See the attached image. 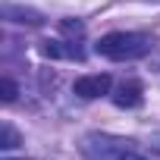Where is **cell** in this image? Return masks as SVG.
<instances>
[{
    "label": "cell",
    "instance_id": "cell-1",
    "mask_svg": "<svg viewBox=\"0 0 160 160\" xmlns=\"http://www.w3.org/2000/svg\"><path fill=\"white\" fill-rule=\"evenodd\" d=\"M94 50L101 57L119 60V63L122 60H138V57H144L151 50V38L148 35H138V32H110V35H104L94 44Z\"/></svg>",
    "mask_w": 160,
    "mask_h": 160
},
{
    "label": "cell",
    "instance_id": "cell-2",
    "mask_svg": "<svg viewBox=\"0 0 160 160\" xmlns=\"http://www.w3.org/2000/svg\"><path fill=\"white\" fill-rule=\"evenodd\" d=\"M110 75L107 72H98V75H82V78H75V85H72V91L78 94V98H85V101H94V98H104V94H110Z\"/></svg>",
    "mask_w": 160,
    "mask_h": 160
},
{
    "label": "cell",
    "instance_id": "cell-3",
    "mask_svg": "<svg viewBox=\"0 0 160 160\" xmlns=\"http://www.w3.org/2000/svg\"><path fill=\"white\" fill-rule=\"evenodd\" d=\"M113 104L116 107H138L141 104V88L135 82H122L116 88V94H113Z\"/></svg>",
    "mask_w": 160,
    "mask_h": 160
},
{
    "label": "cell",
    "instance_id": "cell-4",
    "mask_svg": "<svg viewBox=\"0 0 160 160\" xmlns=\"http://www.w3.org/2000/svg\"><path fill=\"white\" fill-rule=\"evenodd\" d=\"M3 16L13 22H22V25H41L44 22V16L38 10H25V7H3Z\"/></svg>",
    "mask_w": 160,
    "mask_h": 160
},
{
    "label": "cell",
    "instance_id": "cell-5",
    "mask_svg": "<svg viewBox=\"0 0 160 160\" xmlns=\"http://www.w3.org/2000/svg\"><path fill=\"white\" fill-rule=\"evenodd\" d=\"M16 94H19V88H16L13 78H0V98H3V104H13Z\"/></svg>",
    "mask_w": 160,
    "mask_h": 160
},
{
    "label": "cell",
    "instance_id": "cell-6",
    "mask_svg": "<svg viewBox=\"0 0 160 160\" xmlns=\"http://www.w3.org/2000/svg\"><path fill=\"white\" fill-rule=\"evenodd\" d=\"M16 144H19V135H16L10 126H3V129H0V148L10 151V148H16Z\"/></svg>",
    "mask_w": 160,
    "mask_h": 160
},
{
    "label": "cell",
    "instance_id": "cell-7",
    "mask_svg": "<svg viewBox=\"0 0 160 160\" xmlns=\"http://www.w3.org/2000/svg\"><path fill=\"white\" fill-rule=\"evenodd\" d=\"M119 160H144V157H138V154H122Z\"/></svg>",
    "mask_w": 160,
    "mask_h": 160
}]
</instances>
